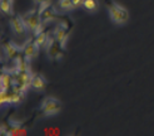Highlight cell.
<instances>
[{
  "mask_svg": "<svg viewBox=\"0 0 154 136\" xmlns=\"http://www.w3.org/2000/svg\"><path fill=\"white\" fill-rule=\"evenodd\" d=\"M108 13H109V17L112 19L113 23L115 24H125L129 19V11L123 8L122 5L117 4V3H113V2H108Z\"/></svg>",
  "mask_w": 154,
  "mask_h": 136,
  "instance_id": "6da1fadb",
  "label": "cell"
},
{
  "mask_svg": "<svg viewBox=\"0 0 154 136\" xmlns=\"http://www.w3.org/2000/svg\"><path fill=\"white\" fill-rule=\"evenodd\" d=\"M23 18H24V20L26 23L28 30H30V32H32L34 35L43 30L44 23H43L42 17H40V14H39V9H32V10H29L28 13H25V15Z\"/></svg>",
  "mask_w": 154,
  "mask_h": 136,
  "instance_id": "7a4b0ae2",
  "label": "cell"
},
{
  "mask_svg": "<svg viewBox=\"0 0 154 136\" xmlns=\"http://www.w3.org/2000/svg\"><path fill=\"white\" fill-rule=\"evenodd\" d=\"M40 110L45 116L57 115L61 110V102L55 97H45L40 103Z\"/></svg>",
  "mask_w": 154,
  "mask_h": 136,
  "instance_id": "3957f363",
  "label": "cell"
},
{
  "mask_svg": "<svg viewBox=\"0 0 154 136\" xmlns=\"http://www.w3.org/2000/svg\"><path fill=\"white\" fill-rule=\"evenodd\" d=\"M14 72V85H17L19 87H21L23 89L28 91L29 88H32V79H33V76L34 73H32V71L25 70V71H15Z\"/></svg>",
  "mask_w": 154,
  "mask_h": 136,
  "instance_id": "277c9868",
  "label": "cell"
},
{
  "mask_svg": "<svg viewBox=\"0 0 154 136\" xmlns=\"http://www.w3.org/2000/svg\"><path fill=\"white\" fill-rule=\"evenodd\" d=\"M9 24L10 28L13 30V33L18 37H23L28 32V27H26V23L24 20V18L19 14H13L10 15V19H9Z\"/></svg>",
  "mask_w": 154,
  "mask_h": 136,
  "instance_id": "5b68a950",
  "label": "cell"
},
{
  "mask_svg": "<svg viewBox=\"0 0 154 136\" xmlns=\"http://www.w3.org/2000/svg\"><path fill=\"white\" fill-rule=\"evenodd\" d=\"M38 9H39V14H40L42 20H43L44 24L50 23V21H53L54 19L57 18V10H55V8L51 5L50 0H47V2H44L43 4H40Z\"/></svg>",
  "mask_w": 154,
  "mask_h": 136,
  "instance_id": "8992f818",
  "label": "cell"
},
{
  "mask_svg": "<svg viewBox=\"0 0 154 136\" xmlns=\"http://www.w3.org/2000/svg\"><path fill=\"white\" fill-rule=\"evenodd\" d=\"M39 49L40 48H39V45L36 44L35 38H29V39L21 45V53L24 54V57L29 60V62L38 56Z\"/></svg>",
  "mask_w": 154,
  "mask_h": 136,
  "instance_id": "52a82bcc",
  "label": "cell"
},
{
  "mask_svg": "<svg viewBox=\"0 0 154 136\" xmlns=\"http://www.w3.org/2000/svg\"><path fill=\"white\" fill-rule=\"evenodd\" d=\"M53 37L55 38V40L65 49L68 38H69V29L65 23H60V24H58L55 27V29H54V32H53Z\"/></svg>",
  "mask_w": 154,
  "mask_h": 136,
  "instance_id": "ba28073f",
  "label": "cell"
},
{
  "mask_svg": "<svg viewBox=\"0 0 154 136\" xmlns=\"http://www.w3.org/2000/svg\"><path fill=\"white\" fill-rule=\"evenodd\" d=\"M63 49L64 48L61 47V45L55 40V38L53 37L45 50H47L49 58H51V59H60L61 57H63Z\"/></svg>",
  "mask_w": 154,
  "mask_h": 136,
  "instance_id": "9c48e42d",
  "label": "cell"
},
{
  "mask_svg": "<svg viewBox=\"0 0 154 136\" xmlns=\"http://www.w3.org/2000/svg\"><path fill=\"white\" fill-rule=\"evenodd\" d=\"M0 85H2V89L10 91L14 86V72L10 70H3L2 77H0Z\"/></svg>",
  "mask_w": 154,
  "mask_h": 136,
  "instance_id": "30bf717a",
  "label": "cell"
},
{
  "mask_svg": "<svg viewBox=\"0 0 154 136\" xmlns=\"http://www.w3.org/2000/svg\"><path fill=\"white\" fill-rule=\"evenodd\" d=\"M4 52H5V56H6L8 59L15 58L19 54V53H21V45L15 44L11 40H8L4 44Z\"/></svg>",
  "mask_w": 154,
  "mask_h": 136,
  "instance_id": "8fae6325",
  "label": "cell"
},
{
  "mask_svg": "<svg viewBox=\"0 0 154 136\" xmlns=\"http://www.w3.org/2000/svg\"><path fill=\"white\" fill-rule=\"evenodd\" d=\"M9 130L5 131V135H25L26 134V128L23 126V122H19V121H9Z\"/></svg>",
  "mask_w": 154,
  "mask_h": 136,
  "instance_id": "7c38bea8",
  "label": "cell"
},
{
  "mask_svg": "<svg viewBox=\"0 0 154 136\" xmlns=\"http://www.w3.org/2000/svg\"><path fill=\"white\" fill-rule=\"evenodd\" d=\"M35 42L36 44L39 45V48H44V49H47L48 47V44L50 43L51 40V35L48 33V32H44V30H42V32H39L38 34H35Z\"/></svg>",
  "mask_w": 154,
  "mask_h": 136,
  "instance_id": "4fadbf2b",
  "label": "cell"
},
{
  "mask_svg": "<svg viewBox=\"0 0 154 136\" xmlns=\"http://www.w3.org/2000/svg\"><path fill=\"white\" fill-rule=\"evenodd\" d=\"M14 70L15 71H25V70H29V60L24 57L23 53H19V54L14 58Z\"/></svg>",
  "mask_w": 154,
  "mask_h": 136,
  "instance_id": "5bb4252c",
  "label": "cell"
},
{
  "mask_svg": "<svg viewBox=\"0 0 154 136\" xmlns=\"http://www.w3.org/2000/svg\"><path fill=\"white\" fill-rule=\"evenodd\" d=\"M45 86H47V79H45V77L42 74L35 73L32 79V88L35 91H43L45 88Z\"/></svg>",
  "mask_w": 154,
  "mask_h": 136,
  "instance_id": "9a60e30c",
  "label": "cell"
},
{
  "mask_svg": "<svg viewBox=\"0 0 154 136\" xmlns=\"http://www.w3.org/2000/svg\"><path fill=\"white\" fill-rule=\"evenodd\" d=\"M0 103H2L3 107H4V106L11 105V95H10V91L0 88Z\"/></svg>",
  "mask_w": 154,
  "mask_h": 136,
  "instance_id": "2e32d148",
  "label": "cell"
},
{
  "mask_svg": "<svg viewBox=\"0 0 154 136\" xmlns=\"http://www.w3.org/2000/svg\"><path fill=\"white\" fill-rule=\"evenodd\" d=\"M13 3L10 0H0V9H2L3 13L8 14V15H13Z\"/></svg>",
  "mask_w": 154,
  "mask_h": 136,
  "instance_id": "e0dca14e",
  "label": "cell"
},
{
  "mask_svg": "<svg viewBox=\"0 0 154 136\" xmlns=\"http://www.w3.org/2000/svg\"><path fill=\"white\" fill-rule=\"evenodd\" d=\"M83 8L90 13L97 11L99 9V0H84Z\"/></svg>",
  "mask_w": 154,
  "mask_h": 136,
  "instance_id": "ac0fdd59",
  "label": "cell"
},
{
  "mask_svg": "<svg viewBox=\"0 0 154 136\" xmlns=\"http://www.w3.org/2000/svg\"><path fill=\"white\" fill-rule=\"evenodd\" d=\"M58 4H59V6H60V9L64 10V11H70V10L75 9L72 0H59Z\"/></svg>",
  "mask_w": 154,
  "mask_h": 136,
  "instance_id": "d6986e66",
  "label": "cell"
},
{
  "mask_svg": "<svg viewBox=\"0 0 154 136\" xmlns=\"http://www.w3.org/2000/svg\"><path fill=\"white\" fill-rule=\"evenodd\" d=\"M72 2H73V5H74L75 9L76 8L83 6V4H84V0H72Z\"/></svg>",
  "mask_w": 154,
  "mask_h": 136,
  "instance_id": "ffe728a7",
  "label": "cell"
},
{
  "mask_svg": "<svg viewBox=\"0 0 154 136\" xmlns=\"http://www.w3.org/2000/svg\"><path fill=\"white\" fill-rule=\"evenodd\" d=\"M44 2H47V0H34V3H35V4H38V5H40V4H43Z\"/></svg>",
  "mask_w": 154,
  "mask_h": 136,
  "instance_id": "44dd1931",
  "label": "cell"
},
{
  "mask_svg": "<svg viewBox=\"0 0 154 136\" xmlns=\"http://www.w3.org/2000/svg\"><path fill=\"white\" fill-rule=\"evenodd\" d=\"M10 2H14V0H10Z\"/></svg>",
  "mask_w": 154,
  "mask_h": 136,
  "instance_id": "7402d4cb",
  "label": "cell"
}]
</instances>
